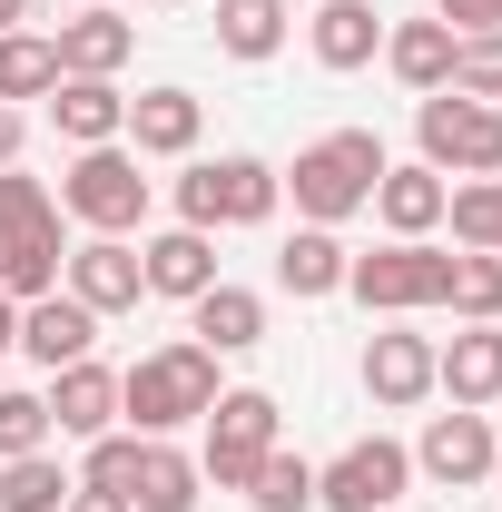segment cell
Returning <instances> with one entry per match:
<instances>
[{"label": "cell", "instance_id": "obj_9", "mask_svg": "<svg viewBox=\"0 0 502 512\" xmlns=\"http://www.w3.org/2000/svg\"><path fill=\"white\" fill-rule=\"evenodd\" d=\"M414 473H434L443 493H463V483H483L493 473V424L473 414V404H453L424 424V444H414Z\"/></svg>", "mask_w": 502, "mask_h": 512}, {"label": "cell", "instance_id": "obj_31", "mask_svg": "<svg viewBox=\"0 0 502 512\" xmlns=\"http://www.w3.org/2000/svg\"><path fill=\"white\" fill-rule=\"evenodd\" d=\"M20 237H60V207L40 178H20V168H0V247H20Z\"/></svg>", "mask_w": 502, "mask_h": 512}, {"label": "cell", "instance_id": "obj_8", "mask_svg": "<svg viewBox=\"0 0 502 512\" xmlns=\"http://www.w3.org/2000/svg\"><path fill=\"white\" fill-rule=\"evenodd\" d=\"M404 483H414V453L365 434V444H345L325 473H315V503L325 512H384V503H404Z\"/></svg>", "mask_w": 502, "mask_h": 512}, {"label": "cell", "instance_id": "obj_29", "mask_svg": "<svg viewBox=\"0 0 502 512\" xmlns=\"http://www.w3.org/2000/svg\"><path fill=\"white\" fill-rule=\"evenodd\" d=\"M247 503H256V512H306V503H315V463L276 444V453L247 473Z\"/></svg>", "mask_w": 502, "mask_h": 512}, {"label": "cell", "instance_id": "obj_15", "mask_svg": "<svg viewBox=\"0 0 502 512\" xmlns=\"http://www.w3.org/2000/svg\"><path fill=\"white\" fill-rule=\"evenodd\" d=\"M434 384L453 394V404H473V414H483V404L502 394V325H463V335L434 355Z\"/></svg>", "mask_w": 502, "mask_h": 512}, {"label": "cell", "instance_id": "obj_39", "mask_svg": "<svg viewBox=\"0 0 502 512\" xmlns=\"http://www.w3.org/2000/svg\"><path fill=\"white\" fill-rule=\"evenodd\" d=\"M20 10H30V0H0V30H10V20H20Z\"/></svg>", "mask_w": 502, "mask_h": 512}, {"label": "cell", "instance_id": "obj_20", "mask_svg": "<svg viewBox=\"0 0 502 512\" xmlns=\"http://www.w3.org/2000/svg\"><path fill=\"white\" fill-rule=\"evenodd\" d=\"M443 168H384L375 178V217L394 227V237H424V227H443Z\"/></svg>", "mask_w": 502, "mask_h": 512}, {"label": "cell", "instance_id": "obj_10", "mask_svg": "<svg viewBox=\"0 0 502 512\" xmlns=\"http://www.w3.org/2000/svg\"><path fill=\"white\" fill-rule=\"evenodd\" d=\"M69 296H79L89 316H128V306L148 296V276H138V247H128V237H89V247L69 256Z\"/></svg>", "mask_w": 502, "mask_h": 512}, {"label": "cell", "instance_id": "obj_32", "mask_svg": "<svg viewBox=\"0 0 502 512\" xmlns=\"http://www.w3.org/2000/svg\"><path fill=\"white\" fill-rule=\"evenodd\" d=\"M443 89H463V99H502V30L453 40V79H443Z\"/></svg>", "mask_w": 502, "mask_h": 512}, {"label": "cell", "instance_id": "obj_16", "mask_svg": "<svg viewBox=\"0 0 502 512\" xmlns=\"http://www.w3.org/2000/svg\"><path fill=\"white\" fill-rule=\"evenodd\" d=\"M365 394L375 404H424L434 394V345L424 335H375L365 345Z\"/></svg>", "mask_w": 502, "mask_h": 512}, {"label": "cell", "instance_id": "obj_21", "mask_svg": "<svg viewBox=\"0 0 502 512\" xmlns=\"http://www.w3.org/2000/svg\"><path fill=\"white\" fill-rule=\"evenodd\" d=\"M128 138H138V158H188V148H197V99H188V89L128 99Z\"/></svg>", "mask_w": 502, "mask_h": 512}, {"label": "cell", "instance_id": "obj_27", "mask_svg": "<svg viewBox=\"0 0 502 512\" xmlns=\"http://www.w3.org/2000/svg\"><path fill=\"white\" fill-rule=\"evenodd\" d=\"M60 89V50L30 40V30H0V109L10 99H50Z\"/></svg>", "mask_w": 502, "mask_h": 512}, {"label": "cell", "instance_id": "obj_37", "mask_svg": "<svg viewBox=\"0 0 502 512\" xmlns=\"http://www.w3.org/2000/svg\"><path fill=\"white\" fill-rule=\"evenodd\" d=\"M20 158V109H0V168Z\"/></svg>", "mask_w": 502, "mask_h": 512}, {"label": "cell", "instance_id": "obj_28", "mask_svg": "<svg viewBox=\"0 0 502 512\" xmlns=\"http://www.w3.org/2000/svg\"><path fill=\"white\" fill-rule=\"evenodd\" d=\"M463 325H502V256H483V247H463L453 256V296H443Z\"/></svg>", "mask_w": 502, "mask_h": 512}, {"label": "cell", "instance_id": "obj_38", "mask_svg": "<svg viewBox=\"0 0 502 512\" xmlns=\"http://www.w3.org/2000/svg\"><path fill=\"white\" fill-rule=\"evenodd\" d=\"M10 345H20V306L0 296V355H10Z\"/></svg>", "mask_w": 502, "mask_h": 512}, {"label": "cell", "instance_id": "obj_36", "mask_svg": "<svg viewBox=\"0 0 502 512\" xmlns=\"http://www.w3.org/2000/svg\"><path fill=\"white\" fill-rule=\"evenodd\" d=\"M60 512H128V493H69Z\"/></svg>", "mask_w": 502, "mask_h": 512}, {"label": "cell", "instance_id": "obj_18", "mask_svg": "<svg viewBox=\"0 0 502 512\" xmlns=\"http://www.w3.org/2000/svg\"><path fill=\"white\" fill-rule=\"evenodd\" d=\"M50 119H60V138H79V148H109L128 128V99H119V79H60V89H50Z\"/></svg>", "mask_w": 502, "mask_h": 512}, {"label": "cell", "instance_id": "obj_11", "mask_svg": "<svg viewBox=\"0 0 502 512\" xmlns=\"http://www.w3.org/2000/svg\"><path fill=\"white\" fill-rule=\"evenodd\" d=\"M89 345H99V316H89L79 296L50 286V296H30V306H20V355H30V365H50V375H60V365H79Z\"/></svg>", "mask_w": 502, "mask_h": 512}, {"label": "cell", "instance_id": "obj_22", "mask_svg": "<svg viewBox=\"0 0 502 512\" xmlns=\"http://www.w3.org/2000/svg\"><path fill=\"white\" fill-rule=\"evenodd\" d=\"M276 286H286V296H335V286H345V247H335V227H296V237L276 247Z\"/></svg>", "mask_w": 502, "mask_h": 512}, {"label": "cell", "instance_id": "obj_1", "mask_svg": "<svg viewBox=\"0 0 502 512\" xmlns=\"http://www.w3.org/2000/svg\"><path fill=\"white\" fill-rule=\"evenodd\" d=\"M375 178H384L375 128H325L315 148H296V178H276V188H296V217L306 227H335V217L375 207Z\"/></svg>", "mask_w": 502, "mask_h": 512}, {"label": "cell", "instance_id": "obj_12", "mask_svg": "<svg viewBox=\"0 0 502 512\" xmlns=\"http://www.w3.org/2000/svg\"><path fill=\"white\" fill-rule=\"evenodd\" d=\"M50 50H60V79H119L128 50H138V30H128L109 0H89L79 20H60V40H50Z\"/></svg>", "mask_w": 502, "mask_h": 512}, {"label": "cell", "instance_id": "obj_30", "mask_svg": "<svg viewBox=\"0 0 502 512\" xmlns=\"http://www.w3.org/2000/svg\"><path fill=\"white\" fill-rule=\"evenodd\" d=\"M443 217H453V237H463V247L502 256V178H463V188L443 197Z\"/></svg>", "mask_w": 502, "mask_h": 512}, {"label": "cell", "instance_id": "obj_40", "mask_svg": "<svg viewBox=\"0 0 502 512\" xmlns=\"http://www.w3.org/2000/svg\"><path fill=\"white\" fill-rule=\"evenodd\" d=\"M493 483H502V434H493Z\"/></svg>", "mask_w": 502, "mask_h": 512}, {"label": "cell", "instance_id": "obj_33", "mask_svg": "<svg viewBox=\"0 0 502 512\" xmlns=\"http://www.w3.org/2000/svg\"><path fill=\"white\" fill-rule=\"evenodd\" d=\"M128 473H138V434H99L79 463V493H128Z\"/></svg>", "mask_w": 502, "mask_h": 512}, {"label": "cell", "instance_id": "obj_2", "mask_svg": "<svg viewBox=\"0 0 502 512\" xmlns=\"http://www.w3.org/2000/svg\"><path fill=\"white\" fill-rule=\"evenodd\" d=\"M217 404V355L207 345H158V355H138L119 375V414L138 424V434H178V424H197Z\"/></svg>", "mask_w": 502, "mask_h": 512}, {"label": "cell", "instance_id": "obj_14", "mask_svg": "<svg viewBox=\"0 0 502 512\" xmlns=\"http://www.w3.org/2000/svg\"><path fill=\"white\" fill-rule=\"evenodd\" d=\"M138 276H148V296H178V306H188V296L217 286V237H207V227H168V237L138 247Z\"/></svg>", "mask_w": 502, "mask_h": 512}, {"label": "cell", "instance_id": "obj_3", "mask_svg": "<svg viewBox=\"0 0 502 512\" xmlns=\"http://www.w3.org/2000/svg\"><path fill=\"white\" fill-rule=\"evenodd\" d=\"M414 138H424V168H453V178H502V109H493V99L434 89V99L414 109Z\"/></svg>", "mask_w": 502, "mask_h": 512}, {"label": "cell", "instance_id": "obj_35", "mask_svg": "<svg viewBox=\"0 0 502 512\" xmlns=\"http://www.w3.org/2000/svg\"><path fill=\"white\" fill-rule=\"evenodd\" d=\"M434 20L453 40H473V30H502V0H434Z\"/></svg>", "mask_w": 502, "mask_h": 512}, {"label": "cell", "instance_id": "obj_23", "mask_svg": "<svg viewBox=\"0 0 502 512\" xmlns=\"http://www.w3.org/2000/svg\"><path fill=\"white\" fill-rule=\"evenodd\" d=\"M384 60H394L404 89H424V99H434L443 79H453V30H443V20H404V30L384 40Z\"/></svg>", "mask_w": 502, "mask_h": 512}, {"label": "cell", "instance_id": "obj_34", "mask_svg": "<svg viewBox=\"0 0 502 512\" xmlns=\"http://www.w3.org/2000/svg\"><path fill=\"white\" fill-rule=\"evenodd\" d=\"M50 444V404L40 394H0V463L10 453H40Z\"/></svg>", "mask_w": 502, "mask_h": 512}, {"label": "cell", "instance_id": "obj_5", "mask_svg": "<svg viewBox=\"0 0 502 512\" xmlns=\"http://www.w3.org/2000/svg\"><path fill=\"white\" fill-rule=\"evenodd\" d=\"M178 217L188 227H266L276 217V168L266 158H197L188 178H178Z\"/></svg>", "mask_w": 502, "mask_h": 512}, {"label": "cell", "instance_id": "obj_26", "mask_svg": "<svg viewBox=\"0 0 502 512\" xmlns=\"http://www.w3.org/2000/svg\"><path fill=\"white\" fill-rule=\"evenodd\" d=\"M315 60L325 69H365L375 60V10H365V0H325V10H315Z\"/></svg>", "mask_w": 502, "mask_h": 512}, {"label": "cell", "instance_id": "obj_25", "mask_svg": "<svg viewBox=\"0 0 502 512\" xmlns=\"http://www.w3.org/2000/svg\"><path fill=\"white\" fill-rule=\"evenodd\" d=\"M69 493H79V483L60 473V453H50V444H40V453H10V463H0V512H60Z\"/></svg>", "mask_w": 502, "mask_h": 512}, {"label": "cell", "instance_id": "obj_6", "mask_svg": "<svg viewBox=\"0 0 502 512\" xmlns=\"http://www.w3.org/2000/svg\"><path fill=\"white\" fill-rule=\"evenodd\" d=\"M266 453H276V394H256V384L217 394V404H207V453H197V473H207L217 493H247V473Z\"/></svg>", "mask_w": 502, "mask_h": 512}, {"label": "cell", "instance_id": "obj_7", "mask_svg": "<svg viewBox=\"0 0 502 512\" xmlns=\"http://www.w3.org/2000/svg\"><path fill=\"white\" fill-rule=\"evenodd\" d=\"M60 207L79 227H99V237H128L148 217V178H138V158L109 138V148H79V168L60 178Z\"/></svg>", "mask_w": 502, "mask_h": 512}, {"label": "cell", "instance_id": "obj_4", "mask_svg": "<svg viewBox=\"0 0 502 512\" xmlns=\"http://www.w3.org/2000/svg\"><path fill=\"white\" fill-rule=\"evenodd\" d=\"M345 286L375 306V316H414V306H443L453 296V256L424 247V237H394L375 256H345Z\"/></svg>", "mask_w": 502, "mask_h": 512}, {"label": "cell", "instance_id": "obj_24", "mask_svg": "<svg viewBox=\"0 0 502 512\" xmlns=\"http://www.w3.org/2000/svg\"><path fill=\"white\" fill-rule=\"evenodd\" d=\"M217 50L227 60H276L286 50V0H217Z\"/></svg>", "mask_w": 502, "mask_h": 512}, {"label": "cell", "instance_id": "obj_13", "mask_svg": "<svg viewBox=\"0 0 502 512\" xmlns=\"http://www.w3.org/2000/svg\"><path fill=\"white\" fill-rule=\"evenodd\" d=\"M40 404H50V424H60V434L99 444V434H109V414H119V375H109L99 355H79V365H60V375H50V394H40Z\"/></svg>", "mask_w": 502, "mask_h": 512}, {"label": "cell", "instance_id": "obj_19", "mask_svg": "<svg viewBox=\"0 0 502 512\" xmlns=\"http://www.w3.org/2000/svg\"><path fill=\"white\" fill-rule=\"evenodd\" d=\"M188 316H197V345H207V355H247L256 335H266V306H256L247 286H227V276H217L207 296H188Z\"/></svg>", "mask_w": 502, "mask_h": 512}, {"label": "cell", "instance_id": "obj_17", "mask_svg": "<svg viewBox=\"0 0 502 512\" xmlns=\"http://www.w3.org/2000/svg\"><path fill=\"white\" fill-rule=\"evenodd\" d=\"M197 473L178 444H158V434H138V473H128V512H188L197 503Z\"/></svg>", "mask_w": 502, "mask_h": 512}]
</instances>
